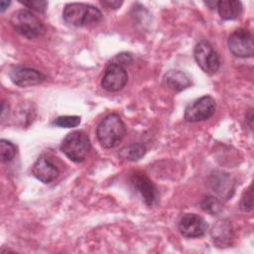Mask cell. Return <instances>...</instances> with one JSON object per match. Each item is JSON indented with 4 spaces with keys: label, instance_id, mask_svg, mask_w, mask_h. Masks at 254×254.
I'll return each instance as SVG.
<instances>
[{
    "label": "cell",
    "instance_id": "6da1fadb",
    "mask_svg": "<svg viewBox=\"0 0 254 254\" xmlns=\"http://www.w3.org/2000/svg\"><path fill=\"white\" fill-rule=\"evenodd\" d=\"M126 127L119 115L111 113L105 116L97 125L96 136L105 149L116 147L124 138Z\"/></svg>",
    "mask_w": 254,
    "mask_h": 254
},
{
    "label": "cell",
    "instance_id": "7a4b0ae2",
    "mask_svg": "<svg viewBox=\"0 0 254 254\" xmlns=\"http://www.w3.org/2000/svg\"><path fill=\"white\" fill-rule=\"evenodd\" d=\"M64 21L73 27L96 24L102 20V13L94 6L83 3L66 4L63 11Z\"/></svg>",
    "mask_w": 254,
    "mask_h": 254
},
{
    "label": "cell",
    "instance_id": "3957f363",
    "mask_svg": "<svg viewBox=\"0 0 254 254\" xmlns=\"http://www.w3.org/2000/svg\"><path fill=\"white\" fill-rule=\"evenodd\" d=\"M9 23L18 34L28 39L38 38L45 32L42 21L29 10L21 9L15 11L11 15Z\"/></svg>",
    "mask_w": 254,
    "mask_h": 254
},
{
    "label": "cell",
    "instance_id": "277c9868",
    "mask_svg": "<svg viewBox=\"0 0 254 254\" xmlns=\"http://www.w3.org/2000/svg\"><path fill=\"white\" fill-rule=\"evenodd\" d=\"M90 149V140L83 131H72L68 133L61 145L62 152L75 163L82 162L88 155Z\"/></svg>",
    "mask_w": 254,
    "mask_h": 254
},
{
    "label": "cell",
    "instance_id": "5b68a950",
    "mask_svg": "<svg viewBox=\"0 0 254 254\" xmlns=\"http://www.w3.org/2000/svg\"><path fill=\"white\" fill-rule=\"evenodd\" d=\"M193 57L196 64L205 73L213 74L220 67V59L218 54L205 40H201L195 45Z\"/></svg>",
    "mask_w": 254,
    "mask_h": 254
},
{
    "label": "cell",
    "instance_id": "8992f818",
    "mask_svg": "<svg viewBox=\"0 0 254 254\" xmlns=\"http://www.w3.org/2000/svg\"><path fill=\"white\" fill-rule=\"evenodd\" d=\"M215 107V100L209 95H203L187 106L185 110V119L188 122L207 120L214 114Z\"/></svg>",
    "mask_w": 254,
    "mask_h": 254
},
{
    "label": "cell",
    "instance_id": "52a82bcc",
    "mask_svg": "<svg viewBox=\"0 0 254 254\" xmlns=\"http://www.w3.org/2000/svg\"><path fill=\"white\" fill-rule=\"evenodd\" d=\"M229 51L238 58H251L254 54V42L252 34L245 29L234 31L227 42Z\"/></svg>",
    "mask_w": 254,
    "mask_h": 254
},
{
    "label": "cell",
    "instance_id": "ba28073f",
    "mask_svg": "<svg viewBox=\"0 0 254 254\" xmlns=\"http://www.w3.org/2000/svg\"><path fill=\"white\" fill-rule=\"evenodd\" d=\"M128 81L126 69L117 63L109 64L104 71L101 79V86L111 92L121 90Z\"/></svg>",
    "mask_w": 254,
    "mask_h": 254
},
{
    "label": "cell",
    "instance_id": "9c48e42d",
    "mask_svg": "<svg viewBox=\"0 0 254 254\" xmlns=\"http://www.w3.org/2000/svg\"><path fill=\"white\" fill-rule=\"evenodd\" d=\"M133 188L141 194L145 203L152 206L156 203L159 193L154 183L149 179V177L143 172H135L132 174L130 179Z\"/></svg>",
    "mask_w": 254,
    "mask_h": 254
},
{
    "label": "cell",
    "instance_id": "30bf717a",
    "mask_svg": "<svg viewBox=\"0 0 254 254\" xmlns=\"http://www.w3.org/2000/svg\"><path fill=\"white\" fill-rule=\"evenodd\" d=\"M179 230L182 235L188 238H197L205 234L207 230L206 221L198 214H184L179 221Z\"/></svg>",
    "mask_w": 254,
    "mask_h": 254
},
{
    "label": "cell",
    "instance_id": "8fae6325",
    "mask_svg": "<svg viewBox=\"0 0 254 254\" xmlns=\"http://www.w3.org/2000/svg\"><path fill=\"white\" fill-rule=\"evenodd\" d=\"M9 76L12 82L20 87L38 85L46 78V76L40 70L23 66H16L12 68L9 72Z\"/></svg>",
    "mask_w": 254,
    "mask_h": 254
},
{
    "label": "cell",
    "instance_id": "7c38bea8",
    "mask_svg": "<svg viewBox=\"0 0 254 254\" xmlns=\"http://www.w3.org/2000/svg\"><path fill=\"white\" fill-rule=\"evenodd\" d=\"M32 172L36 179L45 184L52 183L60 175L59 168L47 155H42L39 157L33 166Z\"/></svg>",
    "mask_w": 254,
    "mask_h": 254
},
{
    "label": "cell",
    "instance_id": "4fadbf2b",
    "mask_svg": "<svg viewBox=\"0 0 254 254\" xmlns=\"http://www.w3.org/2000/svg\"><path fill=\"white\" fill-rule=\"evenodd\" d=\"M163 84L167 88L179 92L188 88L191 84V80L186 72L179 69H171L165 73Z\"/></svg>",
    "mask_w": 254,
    "mask_h": 254
},
{
    "label": "cell",
    "instance_id": "5bb4252c",
    "mask_svg": "<svg viewBox=\"0 0 254 254\" xmlns=\"http://www.w3.org/2000/svg\"><path fill=\"white\" fill-rule=\"evenodd\" d=\"M216 9L222 20H235L242 13V4L236 0L217 1Z\"/></svg>",
    "mask_w": 254,
    "mask_h": 254
},
{
    "label": "cell",
    "instance_id": "9a60e30c",
    "mask_svg": "<svg viewBox=\"0 0 254 254\" xmlns=\"http://www.w3.org/2000/svg\"><path fill=\"white\" fill-rule=\"evenodd\" d=\"M211 236L213 241L219 247H226L230 244L232 239V229L231 225L224 220L218 221L215 225H213L211 230Z\"/></svg>",
    "mask_w": 254,
    "mask_h": 254
},
{
    "label": "cell",
    "instance_id": "2e32d148",
    "mask_svg": "<svg viewBox=\"0 0 254 254\" xmlns=\"http://www.w3.org/2000/svg\"><path fill=\"white\" fill-rule=\"evenodd\" d=\"M146 154V147L141 143H132L119 151V157L127 161H138Z\"/></svg>",
    "mask_w": 254,
    "mask_h": 254
},
{
    "label": "cell",
    "instance_id": "e0dca14e",
    "mask_svg": "<svg viewBox=\"0 0 254 254\" xmlns=\"http://www.w3.org/2000/svg\"><path fill=\"white\" fill-rule=\"evenodd\" d=\"M16 153V146L12 142L5 139L0 140V155L2 162L6 163L12 161Z\"/></svg>",
    "mask_w": 254,
    "mask_h": 254
},
{
    "label": "cell",
    "instance_id": "ac0fdd59",
    "mask_svg": "<svg viewBox=\"0 0 254 254\" xmlns=\"http://www.w3.org/2000/svg\"><path fill=\"white\" fill-rule=\"evenodd\" d=\"M79 123H80V117L75 115L60 116L53 121V125H56L61 128H73L79 125Z\"/></svg>",
    "mask_w": 254,
    "mask_h": 254
},
{
    "label": "cell",
    "instance_id": "d6986e66",
    "mask_svg": "<svg viewBox=\"0 0 254 254\" xmlns=\"http://www.w3.org/2000/svg\"><path fill=\"white\" fill-rule=\"evenodd\" d=\"M200 206L204 211L211 214L217 213L220 210V202L215 197L210 195H205L202 197L200 201Z\"/></svg>",
    "mask_w": 254,
    "mask_h": 254
},
{
    "label": "cell",
    "instance_id": "ffe728a7",
    "mask_svg": "<svg viewBox=\"0 0 254 254\" xmlns=\"http://www.w3.org/2000/svg\"><path fill=\"white\" fill-rule=\"evenodd\" d=\"M20 3L38 13H45L48 8V2L45 0H27L20 1Z\"/></svg>",
    "mask_w": 254,
    "mask_h": 254
},
{
    "label": "cell",
    "instance_id": "44dd1931",
    "mask_svg": "<svg viewBox=\"0 0 254 254\" xmlns=\"http://www.w3.org/2000/svg\"><path fill=\"white\" fill-rule=\"evenodd\" d=\"M251 189H252V187L250 186L249 189L243 193V195L241 197L240 208L243 211H250V210H252L253 203H252V190H251Z\"/></svg>",
    "mask_w": 254,
    "mask_h": 254
},
{
    "label": "cell",
    "instance_id": "7402d4cb",
    "mask_svg": "<svg viewBox=\"0 0 254 254\" xmlns=\"http://www.w3.org/2000/svg\"><path fill=\"white\" fill-rule=\"evenodd\" d=\"M122 1H118V0H103L100 1V4L106 8L109 9H118L121 5H122Z\"/></svg>",
    "mask_w": 254,
    "mask_h": 254
},
{
    "label": "cell",
    "instance_id": "603a6c76",
    "mask_svg": "<svg viewBox=\"0 0 254 254\" xmlns=\"http://www.w3.org/2000/svg\"><path fill=\"white\" fill-rule=\"evenodd\" d=\"M10 1H6V0H2L1 2H0V11L1 12H4L7 8H8V6L10 5Z\"/></svg>",
    "mask_w": 254,
    "mask_h": 254
},
{
    "label": "cell",
    "instance_id": "cb8c5ba5",
    "mask_svg": "<svg viewBox=\"0 0 254 254\" xmlns=\"http://www.w3.org/2000/svg\"><path fill=\"white\" fill-rule=\"evenodd\" d=\"M205 3V5L206 6H208V8H210V9H215L216 8V6H217V1H205L204 2Z\"/></svg>",
    "mask_w": 254,
    "mask_h": 254
}]
</instances>
